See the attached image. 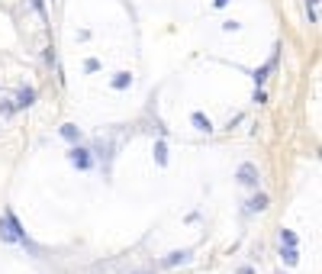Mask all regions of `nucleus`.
<instances>
[{
    "label": "nucleus",
    "instance_id": "obj_14",
    "mask_svg": "<svg viewBox=\"0 0 322 274\" xmlns=\"http://www.w3.org/2000/svg\"><path fill=\"white\" fill-rule=\"evenodd\" d=\"M13 110H16L13 100H0V113H3V116H13Z\"/></svg>",
    "mask_w": 322,
    "mask_h": 274
},
{
    "label": "nucleus",
    "instance_id": "obj_13",
    "mask_svg": "<svg viewBox=\"0 0 322 274\" xmlns=\"http://www.w3.org/2000/svg\"><path fill=\"white\" fill-rule=\"evenodd\" d=\"M280 245H297V232H290V229H280Z\"/></svg>",
    "mask_w": 322,
    "mask_h": 274
},
{
    "label": "nucleus",
    "instance_id": "obj_4",
    "mask_svg": "<svg viewBox=\"0 0 322 274\" xmlns=\"http://www.w3.org/2000/svg\"><path fill=\"white\" fill-rule=\"evenodd\" d=\"M184 261H190V251H171L168 258L161 261V268H177V265H184Z\"/></svg>",
    "mask_w": 322,
    "mask_h": 274
},
{
    "label": "nucleus",
    "instance_id": "obj_16",
    "mask_svg": "<svg viewBox=\"0 0 322 274\" xmlns=\"http://www.w3.org/2000/svg\"><path fill=\"white\" fill-rule=\"evenodd\" d=\"M213 3H216V7H226V3H229V0H213Z\"/></svg>",
    "mask_w": 322,
    "mask_h": 274
},
{
    "label": "nucleus",
    "instance_id": "obj_15",
    "mask_svg": "<svg viewBox=\"0 0 322 274\" xmlns=\"http://www.w3.org/2000/svg\"><path fill=\"white\" fill-rule=\"evenodd\" d=\"M32 7H36V13L42 16V20H48V13H46V0H32Z\"/></svg>",
    "mask_w": 322,
    "mask_h": 274
},
{
    "label": "nucleus",
    "instance_id": "obj_9",
    "mask_svg": "<svg viewBox=\"0 0 322 274\" xmlns=\"http://www.w3.org/2000/svg\"><path fill=\"white\" fill-rule=\"evenodd\" d=\"M129 84H132V74H129V71H119V74L113 78V87H116V91H126Z\"/></svg>",
    "mask_w": 322,
    "mask_h": 274
},
{
    "label": "nucleus",
    "instance_id": "obj_3",
    "mask_svg": "<svg viewBox=\"0 0 322 274\" xmlns=\"http://www.w3.org/2000/svg\"><path fill=\"white\" fill-rule=\"evenodd\" d=\"M68 161L74 164V168H81V171H87V168H91V152H87V149H77V145H74V149L68 152Z\"/></svg>",
    "mask_w": 322,
    "mask_h": 274
},
{
    "label": "nucleus",
    "instance_id": "obj_1",
    "mask_svg": "<svg viewBox=\"0 0 322 274\" xmlns=\"http://www.w3.org/2000/svg\"><path fill=\"white\" fill-rule=\"evenodd\" d=\"M0 242H10V245H26V232H23V226L16 223V216L13 213H3L0 216Z\"/></svg>",
    "mask_w": 322,
    "mask_h": 274
},
{
    "label": "nucleus",
    "instance_id": "obj_17",
    "mask_svg": "<svg viewBox=\"0 0 322 274\" xmlns=\"http://www.w3.org/2000/svg\"><path fill=\"white\" fill-rule=\"evenodd\" d=\"M136 274H145V271H136Z\"/></svg>",
    "mask_w": 322,
    "mask_h": 274
},
{
    "label": "nucleus",
    "instance_id": "obj_11",
    "mask_svg": "<svg viewBox=\"0 0 322 274\" xmlns=\"http://www.w3.org/2000/svg\"><path fill=\"white\" fill-rule=\"evenodd\" d=\"M155 161L168 164V149H164V142H155Z\"/></svg>",
    "mask_w": 322,
    "mask_h": 274
},
{
    "label": "nucleus",
    "instance_id": "obj_8",
    "mask_svg": "<svg viewBox=\"0 0 322 274\" xmlns=\"http://www.w3.org/2000/svg\"><path fill=\"white\" fill-rule=\"evenodd\" d=\"M32 100H36V91H32V87H23L20 97H16V107H32Z\"/></svg>",
    "mask_w": 322,
    "mask_h": 274
},
{
    "label": "nucleus",
    "instance_id": "obj_10",
    "mask_svg": "<svg viewBox=\"0 0 322 274\" xmlns=\"http://www.w3.org/2000/svg\"><path fill=\"white\" fill-rule=\"evenodd\" d=\"M264 206H268V194H254L252 204H248V210H252V213H261Z\"/></svg>",
    "mask_w": 322,
    "mask_h": 274
},
{
    "label": "nucleus",
    "instance_id": "obj_7",
    "mask_svg": "<svg viewBox=\"0 0 322 274\" xmlns=\"http://www.w3.org/2000/svg\"><path fill=\"white\" fill-rule=\"evenodd\" d=\"M280 258H284V265H297V261H299L297 245H280Z\"/></svg>",
    "mask_w": 322,
    "mask_h": 274
},
{
    "label": "nucleus",
    "instance_id": "obj_6",
    "mask_svg": "<svg viewBox=\"0 0 322 274\" xmlns=\"http://www.w3.org/2000/svg\"><path fill=\"white\" fill-rule=\"evenodd\" d=\"M190 123L197 126L200 133H213V123H209V116H203V113H193V116H190Z\"/></svg>",
    "mask_w": 322,
    "mask_h": 274
},
{
    "label": "nucleus",
    "instance_id": "obj_2",
    "mask_svg": "<svg viewBox=\"0 0 322 274\" xmlns=\"http://www.w3.org/2000/svg\"><path fill=\"white\" fill-rule=\"evenodd\" d=\"M238 184H245V187H258V181H261V174H258V168H254L252 161H245V164H238Z\"/></svg>",
    "mask_w": 322,
    "mask_h": 274
},
{
    "label": "nucleus",
    "instance_id": "obj_5",
    "mask_svg": "<svg viewBox=\"0 0 322 274\" xmlns=\"http://www.w3.org/2000/svg\"><path fill=\"white\" fill-rule=\"evenodd\" d=\"M58 133H62V139H68V142H81V129H77L74 123H65Z\"/></svg>",
    "mask_w": 322,
    "mask_h": 274
},
{
    "label": "nucleus",
    "instance_id": "obj_12",
    "mask_svg": "<svg viewBox=\"0 0 322 274\" xmlns=\"http://www.w3.org/2000/svg\"><path fill=\"white\" fill-rule=\"evenodd\" d=\"M274 68V58H271L268 62V68H261V71H254V84H264V81H268V71Z\"/></svg>",
    "mask_w": 322,
    "mask_h": 274
}]
</instances>
